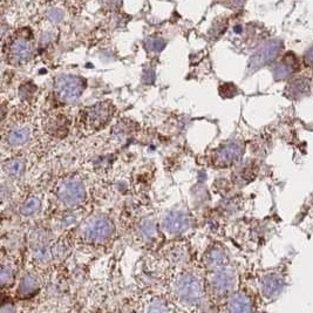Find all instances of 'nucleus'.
Segmentation results:
<instances>
[{
    "mask_svg": "<svg viewBox=\"0 0 313 313\" xmlns=\"http://www.w3.org/2000/svg\"><path fill=\"white\" fill-rule=\"evenodd\" d=\"M83 88V80L76 75H60L54 84L56 96L63 102L76 101L82 94Z\"/></svg>",
    "mask_w": 313,
    "mask_h": 313,
    "instance_id": "1",
    "label": "nucleus"
},
{
    "mask_svg": "<svg viewBox=\"0 0 313 313\" xmlns=\"http://www.w3.org/2000/svg\"><path fill=\"white\" fill-rule=\"evenodd\" d=\"M113 107L108 102H98V103L88 107L82 112L81 123L84 128L89 130H97L103 127L112 118Z\"/></svg>",
    "mask_w": 313,
    "mask_h": 313,
    "instance_id": "2",
    "label": "nucleus"
},
{
    "mask_svg": "<svg viewBox=\"0 0 313 313\" xmlns=\"http://www.w3.org/2000/svg\"><path fill=\"white\" fill-rule=\"evenodd\" d=\"M260 293L267 300H273L277 299L283 293L285 287L287 285L286 273L281 270L270 271L265 274H263L260 278Z\"/></svg>",
    "mask_w": 313,
    "mask_h": 313,
    "instance_id": "3",
    "label": "nucleus"
},
{
    "mask_svg": "<svg viewBox=\"0 0 313 313\" xmlns=\"http://www.w3.org/2000/svg\"><path fill=\"white\" fill-rule=\"evenodd\" d=\"M283 48V41L279 39H274V40L267 41L264 44L262 47H259L257 51L253 53L251 59L249 62V69L255 72L264 66L272 63Z\"/></svg>",
    "mask_w": 313,
    "mask_h": 313,
    "instance_id": "4",
    "label": "nucleus"
},
{
    "mask_svg": "<svg viewBox=\"0 0 313 313\" xmlns=\"http://www.w3.org/2000/svg\"><path fill=\"white\" fill-rule=\"evenodd\" d=\"M56 196L65 205L74 206L80 204L86 197V190L80 178H68L58 188Z\"/></svg>",
    "mask_w": 313,
    "mask_h": 313,
    "instance_id": "5",
    "label": "nucleus"
},
{
    "mask_svg": "<svg viewBox=\"0 0 313 313\" xmlns=\"http://www.w3.org/2000/svg\"><path fill=\"white\" fill-rule=\"evenodd\" d=\"M177 295L185 302L198 301L203 294L200 281L192 274H184L179 278L176 284Z\"/></svg>",
    "mask_w": 313,
    "mask_h": 313,
    "instance_id": "6",
    "label": "nucleus"
},
{
    "mask_svg": "<svg viewBox=\"0 0 313 313\" xmlns=\"http://www.w3.org/2000/svg\"><path fill=\"white\" fill-rule=\"evenodd\" d=\"M243 144L238 141H230L224 143L216 150L215 154V163L220 167H227L237 162L243 155Z\"/></svg>",
    "mask_w": 313,
    "mask_h": 313,
    "instance_id": "7",
    "label": "nucleus"
},
{
    "mask_svg": "<svg viewBox=\"0 0 313 313\" xmlns=\"http://www.w3.org/2000/svg\"><path fill=\"white\" fill-rule=\"evenodd\" d=\"M113 231H114V225L108 218L97 217L87 225L84 234H86L87 238L91 239V241H103V239L111 237Z\"/></svg>",
    "mask_w": 313,
    "mask_h": 313,
    "instance_id": "8",
    "label": "nucleus"
},
{
    "mask_svg": "<svg viewBox=\"0 0 313 313\" xmlns=\"http://www.w3.org/2000/svg\"><path fill=\"white\" fill-rule=\"evenodd\" d=\"M300 69V61L293 52H287L281 61L273 68V77L276 80H285Z\"/></svg>",
    "mask_w": 313,
    "mask_h": 313,
    "instance_id": "9",
    "label": "nucleus"
},
{
    "mask_svg": "<svg viewBox=\"0 0 313 313\" xmlns=\"http://www.w3.org/2000/svg\"><path fill=\"white\" fill-rule=\"evenodd\" d=\"M190 227L189 217L181 211H171L163 220V228L169 234H182Z\"/></svg>",
    "mask_w": 313,
    "mask_h": 313,
    "instance_id": "10",
    "label": "nucleus"
},
{
    "mask_svg": "<svg viewBox=\"0 0 313 313\" xmlns=\"http://www.w3.org/2000/svg\"><path fill=\"white\" fill-rule=\"evenodd\" d=\"M253 300L246 292H236L228 301V313H253Z\"/></svg>",
    "mask_w": 313,
    "mask_h": 313,
    "instance_id": "11",
    "label": "nucleus"
},
{
    "mask_svg": "<svg viewBox=\"0 0 313 313\" xmlns=\"http://www.w3.org/2000/svg\"><path fill=\"white\" fill-rule=\"evenodd\" d=\"M236 285V276L232 271L222 270L214 276L213 286L220 295L231 293Z\"/></svg>",
    "mask_w": 313,
    "mask_h": 313,
    "instance_id": "12",
    "label": "nucleus"
},
{
    "mask_svg": "<svg viewBox=\"0 0 313 313\" xmlns=\"http://www.w3.org/2000/svg\"><path fill=\"white\" fill-rule=\"evenodd\" d=\"M10 54L14 61L24 62L32 55V47L25 39H16L10 47Z\"/></svg>",
    "mask_w": 313,
    "mask_h": 313,
    "instance_id": "13",
    "label": "nucleus"
},
{
    "mask_svg": "<svg viewBox=\"0 0 313 313\" xmlns=\"http://www.w3.org/2000/svg\"><path fill=\"white\" fill-rule=\"evenodd\" d=\"M285 93L291 98H300L309 93V82L306 79L293 80L287 84Z\"/></svg>",
    "mask_w": 313,
    "mask_h": 313,
    "instance_id": "14",
    "label": "nucleus"
},
{
    "mask_svg": "<svg viewBox=\"0 0 313 313\" xmlns=\"http://www.w3.org/2000/svg\"><path fill=\"white\" fill-rule=\"evenodd\" d=\"M228 256L223 249L213 248L206 253V264L211 269L218 270L227 265Z\"/></svg>",
    "mask_w": 313,
    "mask_h": 313,
    "instance_id": "15",
    "label": "nucleus"
},
{
    "mask_svg": "<svg viewBox=\"0 0 313 313\" xmlns=\"http://www.w3.org/2000/svg\"><path fill=\"white\" fill-rule=\"evenodd\" d=\"M30 139V129L26 127H17L7 135V142L11 146H23Z\"/></svg>",
    "mask_w": 313,
    "mask_h": 313,
    "instance_id": "16",
    "label": "nucleus"
},
{
    "mask_svg": "<svg viewBox=\"0 0 313 313\" xmlns=\"http://www.w3.org/2000/svg\"><path fill=\"white\" fill-rule=\"evenodd\" d=\"M25 169V163L23 160L20 158H14V160L7 161L5 164H4V171L6 172V175L9 177L12 178H18L19 176L23 174Z\"/></svg>",
    "mask_w": 313,
    "mask_h": 313,
    "instance_id": "17",
    "label": "nucleus"
},
{
    "mask_svg": "<svg viewBox=\"0 0 313 313\" xmlns=\"http://www.w3.org/2000/svg\"><path fill=\"white\" fill-rule=\"evenodd\" d=\"M39 209H40V199L37 198V197H30L21 205L20 213L24 216H32V215L37 214Z\"/></svg>",
    "mask_w": 313,
    "mask_h": 313,
    "instance_id": "18",
    "label": "nucleus"
},
{
    "mask_svg": "<svg viewBox=\"0 0 313 313\" xmlns=\"http://www.w3.org/2000/svg\"><path fill=\"white\" fill-rule=\"evenodd\" d=\"M140 231L144 237L151 238L154 237L155 234H156V228H155L154 223L151 221H144L140 227Z\"/></svg>",
    "mask_w": 313,
    "mask_h": 313,
    "instance_id": "19",
    "label": "nucleus"
},
{
    "mask_svg": "<svg viewBox=\"0 0 313 313\" xmlns=\"http://www.w3.org/2000/svg\"><path fill=\"white\" fill-rule=\"evenodd\" d=\"M148 311H149V313H168L169 308L164 301L155 300L149 305Z\"/></svg>",
    "mask_w": 313,
    "mask_h": 313,
    "instance_id": "20",
    "label": "nucleus"
},
{
    "mask_svg": "<svg viewBox=\"0 0 313 313\" xmlns=\"http://www.w3.org/2000/svg\"><path fill=\"white\" fill-rule=\"evenodd\" d=\"M221 94L223 95V96H227V97H231L234 96V95H236V93H237V88L235 87L234 83H224L223 86L221 87Z\"/></svg>",
    "mask_w": 313,
    "mask_h": 313,
    "instance_id": "21",
    "label": "nucleus"
},
{
    "mask_svg": "<svg viewBox=\"0 0 313 313\" xmlns=\"http://www.w3.org/2000/svg\"><path fill=\"white\" fill-rule=\"evenodd\" d=\"M47 18L53 23H59L63 19V12L60 9H51L47 12Z\"/></svg>",
    "mask_w": 313,
    "mask_h": 313,
    "instance_id": "22",
    "label": "nucleus"
},
{
    "mask_svg": "<svg viewBox=\"0 0 313 313\" xmlns=\"http://www.w3.org/2000/svg\"><path fill=\"white\" fill-rule=\"evenodd\" d=\"M149 46L153 51H161L164 47V41L162 39H153V40L149 41Z\"/></svg>",
    "mask_w": 313,
    "mask_h": 313,
    "instance_id": "23",
    "label": "nucleus"
},
{
    "mask_svg": "<svg viewBox=\"0 0 313 313\" xmlns=\"http://www.w3.org/2000/svg\"><path fill=\"white\" fill-rule=\"evenodd\" d=\"M304 60L308 66H313V45L305 52Z\"/></svg>",
    "mask_w": 313,
    "mask_h": 313,
    "instance_id": "24",
    "label": "nucleus"
},
{
    "mask_svg": "<svg viewBox=\"0 0 313 313\" xmlns=\"http://www.w3.org/2000/svg\"><path fill=\"white\" fill-rule=\"evenodd\" d=\"M11 277H12V272H11V270L4 266L3 270H2V281L3 283L4 284L7 283V281L10 280Z\"/></svg>",
    "mask_w": 313,
    "mask_h": 313,
    "instance_id": "25",
    "label": "nucleus"
},
{
    "mask_svg": "<svg viewBox=\"0 0 313 313\" xmlns=\"http://www.w3.org/2000/svg\"><path fill=\"white\" fill-rule=\"evenodd\" d=\"M253 313H263V312H256V311H255Z\"/></svg>",
    "mask_w": 313,
    "mask_h": 313,
    "instance_id": "26",
    "label": "nucleus"
}]
</instances>
